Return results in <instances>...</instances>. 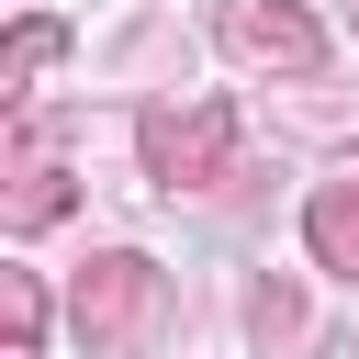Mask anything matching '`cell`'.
I'll use <instances>...</instances> for the list:
<instances>
[{
	"instance_id": "obj_1",
	"label": "cell",
	"mask_w": 359,
	"mask_h": 359,
	"mask_svg": "<svg viewBox=\"0 0 359 359\" xmlns=\"http://www.w3.org/2000/svg\"><path fill=\"white\" fill-rule=\"evenodd\" d=\"M135 157L157 191H224L236 180V112L202 90V101H146L135 112Z\"/></svg>"
},
{
	"instance_id": "obj_2",
	"label": "cell",
	"mask_w": 359,
	"mask_h": 359,
	"mask_svg": "<svg viewBox=\"0 0 359 359\" xmlns=\"http://www.w3.org/2000/svg\"><path fill=\"white\" fill-rule=\"evenodd\" d=\"M67 325H79L90 348H135V337L157 325V258H135V247H101V258L67 280Z\"/></svg>"
},
{
	"instance_id": "obj_3",
	"label": "cell",
	"mask_w": 359,
	"mask_h": 359,
	"mask_svg": "<svg viewBox=\"0 0 359 359\" xmlns=\"http://www.w3.org/2000/svg\"><path fill=\"white\" fill-rule=\"evenodd\" d=\"M213 45L236 67H258V79H314L325 67V22L303 0H224L213 11Z\"/></svg>"
},
{
	"instance_id": "obj_4",
	"label": "cell",
	"mask_w": 359,
	"mask_h": 359,
	"mask_svg": "<svg viewBox=\"0 0 359 359\" xmlns=\"http://www.w3.org/2000/svg\"><path fill=\"white\" fill-rule=\"evenodd\" d=\"M56 213H67V168H56V146H45V135H22L11 191H0V224H11V236H45Z\"/></svg>"
},
{
	"instance_id": "obj_5",
	"label": "cell",
	"mask_w": 359,
	"mask_h": 359,
	"mask_svg": "<svg viewBox=\"0 0 359 359\" xmlns=\"http://www.w3.org/2000/svg\"><path fill=\"white\" fill-rule=\"evenodd\" d=\"M303 236H314V258H325V269H348V280H359V168H348V180H314Z\"/></svg>"
},
{
	"instance_id": "obj_6",
	"label": "cell",
	"mask_w": 359,
	"mask_h": 359,
	"mask_svg": "<svg viewBox=\"0 0 359 359\" xmlns=\"http://www.w3.org/2000/svg\"><path fill=\"white\" fill-rule=\"evenodd\" d=\"M56 45H67V34H56V22H22V34H11V45H0V90H11V101H34V79H45V67H56Z\"/></svg>"
},
{
	"instance_id": "obj_7",
	"label": "cell",
	"mask_w": 359,
	"mask_h": 359,
	"mask_svg": "<svg viewBox=\"0 0 359 359\" xmlns=\"http://www.w3.org/2000/svg\"><path fill=\"white\" fill-rule=\"evenodd\" d=\"M0 337H11V359H34V337H45V292H34V269H0Z\"/></svg>"
},
{
	"instance_id": "obj_8",
	"label": "cell",
	"mask_w": 359,
	"mask_h": 359,
	"mask_svg": "<svg viewBox=\"0 0 359 359\" xmlns=\"http://www.w3.org/2000/svg\"><path fill=\"white\" fill-rule=\"evenodd\" d=\"M247 325H258V348H292V337H303V292H292V280H258Z\"/></svg>"
}]
</instances>
